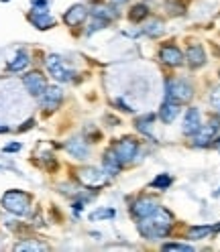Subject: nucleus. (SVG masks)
Returning a JSON list of instances; mask_svg holds the SVG:
<instances>
[{
  "instance_id": "nucleus-24",
  "label": "nucleus",
  "mask_w": 220,
  "mask_h": 252,
  "mask_svg": "<svg viewBox=\"0 0 220 252\" xmlns=\"http://www.w3.org/2000/svg\"><path fill=\"white\" fill-rule=\"evenodd\" d=\"M147 14H149V10H147V6H143V4H137V6H133V10H131V21L133 23H141L143 19H147Z\"/></svg>"
},
{
  "instance_id": "nucleus-18",
  "label": "nucleus",
  "mask_w": 220,
  "mask_h": 252,
  "mask_svg": "<svg viewBox=\"0 0 220 252\" xmlns=\"http://www.w3.org/2000/svg\"><path fill=\"white\" fill-rule=\"evenodd\" d=\"M92 17L94 19H100L104 23L108 21H114L118 17V12L112 8V6H106V4H96V6H92Z\"/></svg>"
},
{
  "instance_id": "nucleus-3",
  "label": "nucleus",
  "mask_w": 220,
  "mask_h": 252,
  "mask_svg": "<svg viewBox=\"0 0 220 252\" xmlns=\"http://www.w3.org/2000/svg\"><path fill=\"white\" fill-rule=\"evenodd\" d=\"M192 96H194V90L185 80H169L167 82V100L185 104L192 100Z\"/></svg>"
},
{
  "instance_id": "nucleus-20",
  "label": "nucleus",
  "mask_w": 220,
  "mask_h": 252,
  "mask_svg": "<svg viewBox=\"0 0 220 252\" xmlns=\"http://www.w3.org/2000/svg\"><path fill=\"white\" fill-rule=\"evenodd\" d=\"M27 65H29V55L25 51H21L17 57L8 63V71H23Z\"/></svg>"
},
{
  "instance_id": "nucleus-13",
  "label": "nucleus",
  "mask_w": 220,
  "mask_h": 252,
  "mask_svg": "<svg viewBox=\"0 0 220 252\" xmlns=\"http://www.w3.org/2000/svg\"><path fill=\"white\" fill-rule=\"evenodd\" d=\"M86 17H88V8L82 6V4H75V6H72V8L66 12L64 21H66V25H70V27H77V25H82V23L86 21Z\"/></svg>"
},
{
  "instance_id": "nucleus-26",
  "label": "nucleus",
  "mask_w": 220,
  "mask_h": 252,
  "mask_svg": "<svg viewBox=\"0 0 220 252\" xmlns=\"http://www.w3.org/2000/svg\"><path fill=\"white\" fill-rule=\"evenodd\" d=\"M163 250L167 252H190L194 250L190 244H178V242H169V244H163Z\"/></svg>"
},
{
  "instance_id": "nucleus-21",
  "label": "nucleus",
  "mask_w": 220,
  "mask_h": 252,
  "mask_svg": "<svg viewBox=\"0 0 220 252\" xmlns=\"http://www.w3.org/2000/svg\"><path fill=\"white\" fill-rule=\"evenodd\" d=\"M214 230L210 226H196V228H190L187 230V238L190 240H202V238H206V236H210Z\"/></svg>"
},
{
  "instance_id": "nucleus-29",
  "label": "nucleus",
  "mask_w": 220,
  "mask_h": 252,
  "mask_svg": "<svg viewBox=\"0 0 220 252\" xmlns=\"http://www.w3.org/2000/svg\"><path fill=\"white\" fill-rule=\"evenodd\" d=\"M114 216V210H96L90 218L92 220H102V218H112Z\"/></svg>"
},
{
  "instance_id": "nucleus-33",
  "label": "nucleus",
  "mask_w": 220,
  "mask_h": 252,
  "mask_svg": "<svg viewBox=\"0 0 220 252\" xmlns=\"http://www.w3.org/2000/svg\"><path fill=\"white\" fill-rule=\"evenodd\" d=\"M33 124H35L33 120H29V122H25V126H23V128H21V130H29V128H31V126H33Z\"/></svg>"
},
{
  "instance_id": "nucleus-10",
  "label": "nucleus",
  "mask_w": 220,
  "mask_h": 252,
  "mask_svg": "<svg viewBox=\"0 0 220 252\" xmlns=\"http://www.w3.org/2000/svg\"><path fill=\"white\" fill-rule=\"evenodd\" d=\"M29 21L33 23L37 29H41V31L51 29V27L55 25V19H53L45 8H35L33 12H29Z\"/></svg>"
},
{
  "instance_id": "nucleus-11",
  "label": "nucleus",
  "mask_w": 220,
  "mask_h": 252,
  "mask_svg": "<svg viewBox=\"0 0 220 252\" xmlns=\"http://www.w3.org/2000/svg\"><path fill=\"white\" fill-rule=\"evenodd\" d=\"M216 126H218V124L200 126V128L192 134V136H194V145H196V147H208V145H212L214 134H216Z\"/></svg>"
},
{
  "instance_id": "nucleus-16",
  "label": "nucleus",
  "mask_w": 220,
  "mask_h": 252,
  "mask_svg": "<svg viewBox=\"0 0 220 252\" xmlns=\"http://www.w3.org/2000/svg\"><path fill=\"white\" fill-rule=\"evenodd\" d=\"M200 112L196 108H190L185 114V120H183V132L185 134H194L198 128H200Z\"/></svg>"
},
{
  "instance_id": "nucleus-6",
  "label": "nucleus",
  "mask_w": 220,
  "mask_h": 252,
  "mask_svg": "<svg viewBox=\"0 0 220 252\" xmlns=\"http://www.w3.org/2000/svg\"><path fill=\"white\" fill-rule=\"evenodd\" d=\"M77 181H80L82 185L86 187H100L108 181V177L104 175V173H100L98 169H94V167H86V169H80L77 171Z\"/></svg>"
},
{
  "instance_id": "nucleus-14",
  "label": "nucleus",
  "mask_w": 220,
  "mask_h": 252,
  "mask_svg": "<svg viewBox=\"0 0 220 252\" xmlns=\"http://www.w3.org/2000/svg\"><path fill=\"white\" fill-rule=\"evenodd\" d=\"M185 59L187 63H190V67H202L204 63H206V53H204V49L200 45H192V47H187V51H185Z\"/></svg>"
},
{
  "instance_id": "nucleus-8",
  "label": "nucleus",
  "mask_w": 220,
  "mask_h": 252,
  "mask_svg": "<svg viewBox=\"0 0 220 252\" xmlns=\"http://www.w3.org/2000/svg\"><path fill=\"white\" fill-rule=\"evenodd\" d=\"M159 57L163 63H167V65L171 67H180L183 63V53L178 49L176 45H163L161 51H159Z\"/></svg>"
},
{
  "instance_id": "nucleus-17",
  "label": "nucleus",
  "mask_w": 220,
  "mask_h": 252,
  "mask_svg": "<svg viewBox=\"0 0 220 252\" xmlns=\"http://www.w3.org/2000/svg\"><path fill=\"white\" fill-rule=\"evenodd\" d=\"M102 165H104V171L108 173V175H116V173L120 171V167H122V163H120L118 157L114 155V151H106L104 153Z\"/></svg>"
},
{
  "instance_id": "nucleus-12",
  "label": "nucleus",
  "mask_w": 220,
  "mask_h": 252,
  "mask_svg": "<svg viewBox=\"0 0 220 252\" xmlns=\"http://www.w3.org/2000/svg\"><path fill=\"white\" fill-rule=\"evenodd\" d=\"M64 98V94H61L59 88H45V92L41 94V106L45 110H55Z\"/></svg>"
},
{
  "instance_id": "nucleus-9",
  "label": "nucleus",
  "mask_w": 220,
  "mask_h": 252,
  "mask_svg": "<svg viewBox=\"0 0 220 252\" xmlns=\"http://www.w3.org/2000/svg\"><path fill=\"white\" fill-rule=\"evenodd\" d=\"M157 208H159V203H157L153 197H141V199H137L135 203H133V216L135 218H145V216H149L151 212H155Z\"/></svg>"
},
{
  "instance_id": "nucleus-1",
  "label": "nucleus",
  "mask_w": 220,
  "mask_h": 252,
  "mask_svg": "<svg viewBox=\"0 0 220 252\" xmlns=\"http://www.w3.org/2000/svg\"><path fill=\"white\" fill-rule=\"evenodd\" d=\"M171 224H174V216H171L165 208H157L149 216L141 218L139 222V232L145 236L147 240H157L169 234Z\"/></svg>"
},
{
  "instance_id": "nucleus-34",
  "label": "nucleus",
  "mask_w": 220,
  "mask_h": 252,
  "mask_svg": "<svg viewBox=\"0 0 220 252\" xmlns=\"http://www.w3.org/2000/svg\"><path fill=\"white\" fill-rule=\"evenodd\" d=\"M214 145H216V147H220V136H214Z\"/></svg>"
},
{
  "instance_id": "nucleus-19",
  "label": "nucleus",
  "mask_w": 220,
  "mask_h": 252,
  "mask_svg": "<svg viewBox=\"0 0 220 252\" xmlns=\"http://www.w3.org/2000/svg\"><path fill=\"white\" fill-rule=\"evenodd\" d=\"M178 114H180V104L169 100L167 104H163L161 112H159V118H161L165 124H169V122H174V120L178 118Z\"/></svg>"
},
{
  "instance_id": "nucleus-30",
  "label": "nucleus",
  "mask_w": 220,
  "mask_h": 252,
  "mask_svg": "<svg viewBox=\"0 0 220 252\" xmlns=\"http://www.w3.org/2000/svg\"><path fill=\"white\" fill-rule=\"evenodd\" d=\"M210 102H212V106L220 112V88H216L214 92H212V96H210Z\"/></svg>"
},
{
  "instance_id": "nucleus-35",
  "label": "nucleus",
  "mask_w": 220,
  "mask_h": 252,
  "mask_svg": "<svg viewBox=\"0 0 220 252\" xmlns=\"http://www.w3.org/2000/svg\"><path fill=\"white\" fill-rule=\"evenodd\" d=\"M114 2H118V4H120V2H127V0H114Z\"/></svg>"
},
{
  "instance_id": "nucleus-2",
  "label": "nucleus",
  "mask_w": 220,
  "mask_h": 252,
  "mask_svg": "<svg viewBox=\"0 0 220 252\" xmlns=\"http://www.w3.org/2000/svg\"><path fill=\"white\" fill-rule=\"evenodd\" d=\"M2 206L14 216H27L31 212V195L19 189H12L2 195Z\"/></svg>"
},
{
  "instance_id": "nucleus-4",
  "label": "nucleus",
  "mask_w": 220,
  "mask_h": 252,
  "mask_svg": "<svg viewBox=\"0 0 220 252\" xmlns=\"http://www.w3.org/2000/svg\"><path fill=\"white\" fill-rule=\"evenodd\" d=\"M114 155L120 159V163H131L135 157H137V151H139V143L133 138V136H124V138H118L114 147H112Z\"/></svg>"
},
{
  "instance_id": "nucleus-5",
  "label": "nucleus",
  "mask_w": 220,
  "mask_h": 252,
  "mask_svg": "<svg viewBox=\"0 0 220 252\" xmlns=\"http://www.w3.org/2000/svg\"><path fill=\"white\" fill-rule=\"evenodd\" d=\"M45 65H47L49 73L55 77L57 82H72L73 75H75L70 67L64 65V59H61L59 55H49V57H47V61H45Z\"/></svg>"
},
{
  "instance_id": "nucleus-22",
  "label": "nucleus",
  "mask_w": 220,
  "mask_h": 252,
  "mask_svg": "<svg viewBox=\"0 0 220 252\" xmlns=\"http://www.w3.org/2000/svg\"><path fill=\"white\" fill-rule=\"evenodd\" d=\"M143 33H145V35H149V37H157V35H161V33H163V21H159V19H157V21H151V23L143 29Z\"/></svg>"
},
{
  "instance_id": "nucleus-31",
  "label": "nucleus",
  "mask_w": 220,
  "mask_h": 252,
  "mask_svg": "<svg viewBox=\"0 0 220 252\" xmlns=\"http://www.w3.org/2000/svg\"><path fill=\"white\" fill-rule=\"evenodd\" d=\"M19 149H21L19 143H12V145H6L4 147V153H14V151H19Z\"/></svg>"
},
{
  "instance_id": "nucleus-27",
  "label": "nucleus",
  "mask_w": 220,
  "mask_h": 252,
  "mask_svg": "<svg viewBox=\"0 0 220 252\" xmlns=\"http://www.w3.org/2000/svg\"><path fill=\"white\" fill-rule=\"evenodd\" d=\"M151 122H153V116L139 118V120H137V128H139L141 132H145V134H149V136H151Z\"/></svg>"
},
{
  "instance_id": "nucleus-28",
  "label": "nucleus",
  "mask_w": 220,
  "mask_h": 252,
  "mask_svg": "<svg viewBox=\"0 0 220 252\" xmlns=\"http://www.w3.org/2000/svg\"><path fill=\"white\" fill-rule=\"evenodd\" d=\"M169 185H171V177L169 175H159V177L153 179V187H157V189H167Z\"/></svg>"
},
{
  "instance_id": "nucleus-15",
  "label": "nucleus",
  "mask_w": 220,
  "mask_h": 252,
  "mask_svg": "<svg viewBox=\"0 0 220 252\" xmlns=\"http://www.w3.org/2000/svg\"><path fill=\"white\" fill-rule=\"evenodd\" d=\"M66 149L72 157H75V159H86L88 157V145H86L84 138H72L66 145Z\"/></svg>"
},
{
  "instance_id": "nucleus-32",
  "label": "nucleus",
  "mask_w": 220,
  "mask_h": 252,
  "mask_svg": "<svg viewBox=\"0 0 220 252\" xmlns=\"http://www.w3.org/2000/svg\"><path fill=\"white\" fill-rule=\"evenodd\" d=\"M33 6H39V8H45V6H47V0H33Z\"/></svg>"
},
{
  "instance_id": "nucleus-36",
  "label": "nucleus",
  "mask_w": 220,
  "mask_h": 252,
  "mask_svg": "<svg viewBox=\"0 0 220 252\" xmlns=\"http://www.w3.org/2000/svg\"><path fill=\"white\" fill-rule=\"evenodd\" d=\"M4 2H6V0H4Z\"/></svg>"
},
{
  "instance_id": "nucleus-25",
  "label": "nucleus",
  "mask_w": 220,
  "mask_h": 252,
  "mask_svg": "<svg viewBox=\"0 0 220 252\" xmlns=\"http://www.w3.org/2000/svg\"><path fill=\"white\" fill-rule=\"evenodd\" d=\"M165 8L169 10V14H183V10H185V6L180 2V0H167Z\"/></svg>"
},
{
  "instance_id": "nucleus-23",
  "label": "nucleus",
  "mask_w": 220,
  "mask_h": 252,
  "mask_svg": "<svg viewBox=\"0 0 220 252\" xmlns=\"http://www.w3.org/2000/svg\"><path fill=\"white\" fill-rule=\"evenodd\" d=\"M14 250H47V246L43 242H37V240H27V242H19L17 246H14Z\"/></svg>"
},
{
  "instance_id": "nucleus-7",
  "label": "nucleus",
  "mask_w": 220,
  "mask_h": 252,
  "mask_svg": "<svg viewBox=\"0 0 220 252\" xmlns=\"http://www.w3.org/2000/svg\"><path fill=\"white\" fill-rule=\"evenodd\" d=\"M23 84L27 88V92L31 94V96H41V94L45 92L47 88V82H45V75L39 73V71H31L23 77Z\"/></svg>"
}]
</instances>
